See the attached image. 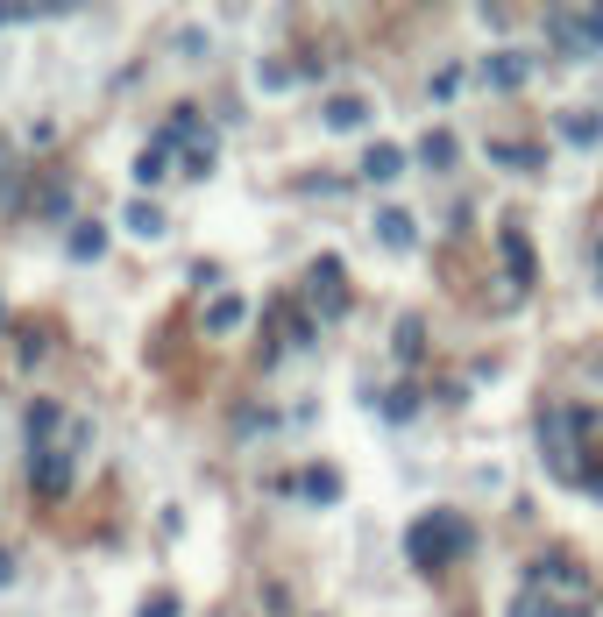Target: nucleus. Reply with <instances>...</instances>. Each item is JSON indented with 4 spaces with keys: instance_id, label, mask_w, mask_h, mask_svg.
Wrapping results in <instances>:
<instances>
[{
    "instance_id": "6",
    "label": "nucleus",
    "mask_w": 603,
    "mask_h": 617,
    "mask_svg": "<svg viewBox=\"0 0 603 617\" xmlns=\"http://www.w3.org/2000/svg\"><path fill=\"white\" fill-rule=\"evenodd\" d=\"M504 263H511V277H518V291L540 277V256H533V242L518 235V227H504Z\"/></svg>"
},
{
    "instance_id": "13",
    "label": "nucleus",
    "mask_w": 603,
    "mask_h": 617,
    "mask_svg": "<svg viewBox=\"0 0 603 617\" xmlns=\"http://www.w3.org/2000/svg\"><path fill=\"white\" fill-rule=\"evenodd\" d=\"M391 348H398L405 362H419V348H426V327H419V320H398V334H391Z\"/></svg>"
},
{
    "instance_id": "8",
    "label": "nucleus",
    "mask_w": 603,
    "mask_h": 617,
    "mask_svg": "<svg viewBox=\"0 0 603 617\" xmlns=\"http://www.w3.org/2000/svg\"><path fill=\"white\" fill-rule=\"evenodd\" d=\"M483 79H490L497 93H511V86H525V79H533V64H525V57H511V50H497V57L483 64Z\"/></svg>"
},
{
    "instance_id": "16",
    "label": "nucleus",
    "mask_w": 603,
    "mask_h": 617,
    "mask_svg": "<svg viewBox=\"0 0 603 617\" xmlns=\"http://www.w3.org/2000/svg\"><path fill=\"white\" fill-rule=\"evenodd\" d=\"M29 476H36L43 490H64V483H71V469H64V461H57V454H43V461H36V469H29Z\"/></svg>"
},
{
    "instance_id": "15",
    "label": "nucleus",
    "mask_w": 603,
    "mask_h": 617,
    "mask_svg": "<svg viewBox=\"0 0 603 617\" xmlns=\"http://www.w3.org/2000/svg\"><path fill=\"white\" fill-rule=\"evenodd\" d=\"M362 121H369L362 100H334V107H327V128H362Z\"/></svg>"
},
{
    "instance_id": "11",
    "label": "nucleus",
    "mask_w": 603,
    "mask_h": 617,
    "mask_svg": "<svg viewBox=\"0 0 603 617\" xmlns=\"http://www.w3.org/2000/svg\"><path fill=\"white\" fill-rule=\"evenodd\" d=\"M490 157H497V164H511V171H540V164H547V157H540L533 142H497Z\"/></svg>"
},
{
    "instance_id": "23",
    "label": "nucleus",
    "mask_w": 603,
    "mask_h": 617,
    "mask_svg": "<svg viewBox=\"0 0 603 617\" xmlns=\"http://www.w3.org/2000/svg\"><path fill=\"white\" fill-rule=\"evenodd\" d=\"M504 617H547V610H540V603H533V596H518V603H511V610H504Z\"/></svg>"
},
{
    "instance_id": "19",
    "label": "nucleus",
    "mask_w": 603,
    "mask_h": 617,
    "mask_svg": "<svg viewBox=\"0 0 603 617\" xmlns=\"http://www.w3.org/2000/svg\"><path fill=\"white\" fill-rule=\"evenodd\" d=\"M384 412H391V419H412V412H419V391H412V383H405V391H391Z\"/></svg>"
},
{
    "instance_id": "14",
    "label": "nucleus",
    "mask_w": 603,
    "mask_h": 617,
    "mask_svg": "<svg viewBox=\"0 0 603 617\" xmlns=\"http://www.w3.org/2000/svg\"><path fill=\"white\" fill-rule=\"evenodd\" d=\"M242 313H249V305H242V298H220L206 327H213V334H235V327H242Z\"/></svg>"
},
{
    "instance_id": "12",
    "label": "nucleus",
    "mask_w": 603,
    "mask_h": 617,
    "mask_svg": "<svg viewBox=\"0 0 603 617\" xmlns=\"http://www.w3.org/2000/svg\"><path fill=\"white\" fill-rule=\"evenodd\" d=\"M298 490H306L313 504H334V497H341V476H334V469H306V476H298Z\"/></svg>"
},
{
    "instance_id": "21",
    "label": "nucleus",
    "mask_w": 603,
    "mask_h": 617,
    "mask_svg": "<svg viewBox=\"0 0 603 617\" xmlns=\"http://www.w3.org/2000/svg\"><path fill=\"white\" fill-rule=\"evenodd\" d=\"M57 426V405H29V440H43Z\"/></svg>"
},
{
    "instance_id": "5",
    "label": "nucleus",
    "mask_w": 603,
    "mask_h": 617,
    "mask_svg": "<svg viewBox=\"0 0 603 617\" xmlns=\"http://www.w3.org/2000/svg\"><path fill=\"white\" fill-rule=\"evenodd\" d=\"M376 242H384V249H412V242H419L412 213H405V206H384V213H376Z\"/></svg>"
},
{
    "instance_id": "4",
    "label": "nucleus",
    "mask_w": 603,
    "mask_h": 617,
    "mask_svg": "<svg viewBox=\"0 0 603 617\" xmlns=\"http://www.w3.org/2000/svg\"><path fill=\"white\" fill-rule=\"evenodd\" d=\"M533 582H547V589H561V596L575 603V589H582V561H568V554H540V561H533Z\"/></svg>"
},
{
    "instance_id": "24",
    "label": "nucleus",
    "mask_w": 603,
    "mask_h": 617,
    "mask_svg": "<svg viewBox=\"0 0 603 617\" xmlns=\"http://www.w3.org/2000/svg\"><path fill=\"white\" fill-rule=\"evenodd\" d=\"M547 617H589V610H582V603H561V610H547Z\"/></svg>"
},
{
    "instance_id": "7",
    "label": "nucleus",
    "mask_w": 603,
    "mask_h": 617,
    "mask_svg": "<svg viewBox=\"0 0 603 617\" xmlns=\"http://www.w3.org/2000/svg\"><path fill=\"white\" fill-rule=\"evenodd\" d=\"M405 171V149L398 142H369V157H362V178H376V185H391Z\"/></svg>"
},
{
    "instance_id": "25",
    "label": "nucleus",
    "mask_w": 603,
    "mask_h": 617,
    "mask_svg": "<svg viewBox=\"0 0 603 617\" xmlns=\"http://www.w3.org/2000/svg\"><path fill=\"white\" fill-rule=\"evenodd\" d=\"M0 582H15V561H8V554H0Z\"/></svg>"
},
{
    "instance_id": "1",
    "label": "nucleus",
    "mask_w": 603,
    "mask_h": 617,
    "mask_svg": "<svg viewBox=\"0 0 603 617\" xmlns=\"http://www.w3.org/2000/svg\"><path fill=\"white\" fill-rule=\"evenodd\" d=\"M405 554H412V568H447L455 554H469V518L462 511H426V518H412V532H405Z\"/></svg>"
},
{
    "instance_id": "17",
    "label": "nucleus",
    "mask_w": 603,
    "mask_h": 617,
    "mask_svg": "<svg viewBox=\"0 0 603 617\" xmlns=\"http://www.w3.org/2000/svg\"><path fill=\"white\" fill-rule=\"evenodd\" d=\"M462 93V64H440L433 71V100H455Z\"/></svg>"
},
{
    "instance_id": "20",
    "label": "nucleus",
    "mask_w": 603,
    "mask_h": 617,
    "mask_svg": "<svg viewBox=\"0 0 603 617\" xmlns=\"http://www.w3.org/2000/svg\"><path fill=\"white\" fill-rule=\"evenodd\" d=\"M100 249H107L100 227H79V235H71V256H100Z\"/></svg>"
},
{
    "instance_id": "18",
    "label": "nucleus",
    "mask_w": 603,
    "mask_h": 617,
    "mask_svg": "<svg viewBox=\"0 0 603 617\" xmlns=\"http://www.w3.org/2000/svg\"><path fill=\"white\" fill-rule=\"evenodd\" d=\"M128 227L135 235H164V213L157 206H128Z\"/></svg>"
},
{
    "instance_id": "9",
    "label": "nucleus",
    "mask_w": 603,
    "mask_h": 617,
    "mask_svg": "<svg viewBox=\"0 0 603 617\" xmlns=\"http://www.w3.org/2000/svg\"><path fill=\"white\" fill-rule=\"evenodd\" d=\"M561 142L596 149V142H603V114H561Z\"/></svg>"
},
{
    "instance_id": "2",
    "label": "nucleus",
    "mask_w": 603,
    "mask_h": 617,
    "mask_svg": "<svg viewBox=\"0 0 603 617\" xmlns=\"http://www.w3.org/2000/svg\"><path fill=\"white\" fill-rule=\"evenodd\" d=\"M547 36L561 57H596L603 50V0H589V8H547Z\"/></svg>"
},
{
    "instance_id": "3",
    "label": "nucleus",
    "mask_w": 603,
    "mask_h": 617,
    "mask_svg": "<svg viewBox=\"0 0 603 617\" xmlns=\"http://www.w3.org/2000/svg\"><path fill=\"white\" fill-rule=\"evenodd\" d=\"M313 298H320V313H341V305H348V277H341V256H320V263H313Z\"/></svg>"
},
{
    "instance_id": "10",
    "label": "nucleus",
    "mask_w": 603,
    "mask_h": 617,
    "mask_svg": "<svg viewBox=\"0 0 603 617\" xmlns=\"http://www.w3.org/2000/svg\"><path fill=\"white\" fill-rule=\"evenodd\" d=\"M419 164L447 171V164H455V135H447V128H426V135H419Z\"/></svg>"
},
{
    "instance_id": "22",
    "label": "nucleus",
    "mask_w": 603,
    "mask_h": 617,
    "mask_svg": "<svg viewBox=\"0 0 603 617\" xmlns=\"http://www.w3.org/2000/svg\"><path fill=\"white\" fill-rule=\"evenodd\" d=\"M142 617H178V596H149V603H142Z\"/></svg>"
},
{
    "instance_id": "26",
    "label": "nucleus",
    "mask_w": 603,
    "mask_h": 617,
    "mask_svg": "<svg viewBox=\"0 0 603 617\" xmlns=\"http://www.w3.org/2000/svg\"><path fill=\"white\" fill-rule=\"evenodd\" d=\"M596 284H603V249H596Z\"/></svg>"
}]
</instances>
